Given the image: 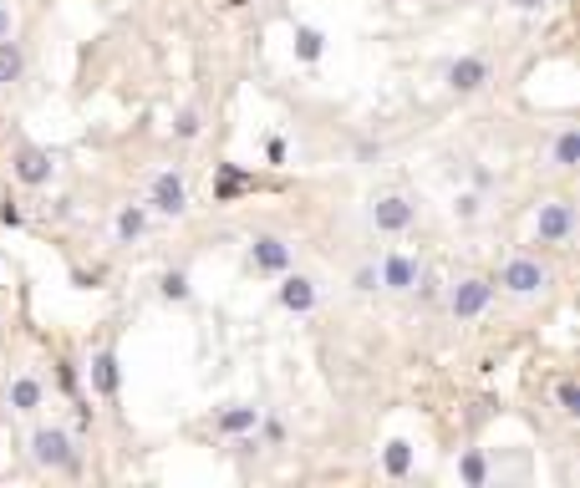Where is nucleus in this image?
<instances>
[{
  "instance_id": "obj_1",
  "label": "nucleus",
  "mask_w": 580,
  "mask_h": 488,
  "mask_svg": "<svg viewBox=\"0 0 580 488\" xmlns=\"http://www.w3.org/2000/svg\"><path fill=\"white\" fill-rule=\"evenodd\" d=\"M367 229L382 234V239H402V234L418 229V199L402 189H387L367 199Z\"/></svg>"
},
{
  "instance_id": "obj_2",
  "label": "nucleus",
  "mask_w": 580,
  "mask_h": 488,
  "mask_svg": "<svg viewBox=\"0 0 580 488\" xmlns=\"http://www.w3.org/2000/svg\"><path fill=\"white\" fill-rule=\"evenodd\" d=\"M31 463L46 468V473H77L82 468L77 437L66 433L62 423H36L31 427Z\"/></svg>"
},
{
  "instance_id": "obj_3",
  "label": "nucleus",
  "mask_w": 580,
  "mask_h": 488,
  "mask_svg": "<svg viewBox=\"0 0 580 488\" xmlns=\"http://www.w3.org/2000/svg\"><path fill=\"white\" fill-rule=\"evenodd\" d=\"M494 285H499L504 296H515V300H535V296H545V290L555 285V270L540 255H509L499 265V280Z\"/></svg>"
},
{
  "instance_id": "obj_4",
  "label": "nucleus",
  "mask_w": 580,
  "mask_h": 488,
  "mask_svg": "<svg viewBox=\"0 0 580 488\" xmlns=\"http://www.w3.org/2000/svg\"><path fill=\"white\" fill-rule=\"evenodd\" d=\"M443 300H448V316L458 326L478 321V316H489L494 306V280H484V275H464V280H453L448 290H443Z\"/></svg>"
},
{
  "instance_id": "obj_5",
  "label": "nucleus",
  "mask_w": 580,
  "mask_h": 488,
  "mask_svg": "<svg viewBox=\"0 0 580 488\" xmlns=\"http://www.w3.org/2000/svg\"><path fill=\"white\" fill-rule=\"evenodd\" d=\"M535 239L550 244V249H570V239H575V204L570 199H545L535 209Z\"/></svg>"
},
{
  "instance_id": "obj_6",
  "label": "nucleus",
  "mask_w": 580,
  "mask_h": 488,
  "mask_svg": "<svg viewBox=\"0 0 580 488\" xmlns=\"http://www.w3.org/2000/svg\"><path fill=\"white\" fill-rule=\"evenodd\" d=\"M245 265L255 275H265V280H275V275H285L290 265H296V249H290L285 234H255L250 249H245Z\"/></svg>"
},
{
  "instance_id": "obj_7",
  "label": "nucleus",
  "mask_w": 580,
  "mask_h": 488,
  "mask_svg": "<svg viewBox=\"0 0 580 488\" xmlns=\"http://www.w3.org/2000/svg\"><path fill=\"white\" fill-rule=\"evenodd\" d=\"M148 214H163V219L189 214V179H183L179 168L153 173V183H148Z\"/></svg>"
},
{
  "instance_id": "obj_8",
  "label": "nucleus",
  "mask_w": 580,
  "mask_h": 488,
  "mask_svg": "<svg viewBox=\"0 0 580 488\" xmlns=\"http://www.w3.org/2000/svg\"><path fill=\"white\" fill-rule=\"evenodd\" d=\"M418 275H423V259L408 255V249H387L377 259V285H382L387 296H413Z\"/></svg>"
},
{
  "instance_id": "obj_9",
  "label": "nucleus",
  "mask_w": 580,
  "mask_h": 488,
  "mask_svg": "<svg viewBox=\"0 0 580 488\" xmlns=\"http://www.w3.org/2000/svg\"><path fill=\"white\" fill-rule=\"evenodd\" d=\"M11 179L21 183V189H46V183L56 179V158L46 153V148H36V142H21L11 153Z\"/></svg>"
},
{
  "instance_id": "obj_10",
  "label": "nucleus",
  "mask_w": 580,
  "mask_h": 488,
  "mask_svg": "<svg viewBox=\"0 0 580 488\" xmlns=\"http://www.w3.org/2000/svg\"><path fill=\"white\" fill-rule=\"evenodd\" d=\"M443 82H448V92L453 97H478V92L494 82V66H489V56H453L448 62V72H443Z\"/></svg>"
},
{
  "instance_id": "obj_11",
  "label": "nucleus",
  "mask_w": 580,
  "mask_h": 488,
  "mask_svg": "<svg viewBox=\"0 0 580 488\" xmlns=\"http://www.w3.org/2000/svg\"><path fill=\"white\" fill-rule=\"evenodd\" d=\"M280 280V290H275V300H280L290 316H310L316 310V300H321V290H316V280L310 275H300V270H285V275H275Z\"/></svg>"
},
{
  "instance_id": "obj_12",
  "label": "nucleus",
  "mask_w": 580,
  "mask_h": 488,
  "mask_svg": "<svg viewBox=\"0 0 580 488\" xmlns=\"http://www.w3.org/2000/svg\"><path fill=\"white\" fill-rule=\"evenodd\" d=\"M5 402H11V412H21V417H36V412L46 407V382H41L36 372H15L11 386H5Z\"/></svg>"
},
{
  "instance_id": "obj_13",
  "label": "nucleus",
  "mask_w": 580,
  "mask_h": 488,
  "mask_svg": "<svg viewBox=\"0 0 580 488\" xmlns=\"http://www.w3.org/2000/svg\"><path fill=\"white\" fill-rule=\"evenodd\" d=\"M87 382H92V392L103 402H113L117 397V386H123V372H117V351L113 346H97L87 356Z\"/></svg>"
},
{
  "instance_id": "obj_14",
  "label": "nucleus",
  "mask_w": 580,
  "mask_h": 488,
  "mask_svg": "<svg viewBox=\"0 0 580 488\" xmlns=\"http://www.w3.org/2000/svg\"><path fill=\"white\" fill-rule=\"evenodd\" d=\"M260 427V407H250V402H234V407H224L220 417H214V433L220 437H245Z\"/></svg>"
},
{
  "instance_id": "obj_15",
  "label": "nucleus",
  "mask_w": 580,
  "mask_h": 488,
  "mask_svg": "<svg viewBox=\"0 0 580 488\" xmlns=\"http://www.w3.org/2000/svg\"><path fill=\"white\" fill-rule=\"evenodd\" d=\"M148 234V204H123L113 219V239L117 244H138Z\"/></svg>"
},
{
  "instance_id": "obj_16",
  "label": "nucleus",
  "mask_w": 580,
  "mask_h": 488,
  "mask_svg": "<svg viewBox=\"0 0 580 488\" xmlns=\"http://www.w3.org/2000/svg\"><path fill=\"white\" fill-rule=\"evenodd\" d=\"M26 66H31V56H26V46H21V41H15V36L0 41V87L26 82Z\"/></svg>"
},
{
  "instance_id": "obj_17",
  "label": "nucleus",
  "mask_w": 580,
  "mask_h": 488,
  "mask_svg": "<svg viewBox=\"0 0 580 488\" xmlns=\"http://www.w3.org/2000/svg\"><path fill=\"white\" fill-rule=\"evenodd\" d=\"M550 163H555V173H575V168H580V128H560V132H555Z\"/></svg>"
},
{
  "instance_id": "obj_18",
  "label": "nucleus",
  "mask_w": 580,
  "mask_h": 488,
  "mask_svg": "<svg viewBox=\"0 0 580 488\" xmlns=\"http://www.w3.org/2000/svg\"><path fill=\"white\" fill-rule=\"evenodd\" d=\"M413 458H418L413 443H408V437H392V443L382 448V473H387V478H398V483H402V478L413 473Z\"/></svg>"
},
{
  "instance_id": "obj_19",
  "label": "nucleus",
  "mask_w": 580,
  "mask_h": 488,
  "mask_svg": "<svg viewBox=\"0 0 580 488\" xmlns=\"http://www.w3.org/2000/svg\"><path fill=\"white\" fill-rule=\"evenodd\" d=\"M326 56V31L321 26H296V62L316 66Z\"/></svg>"
},
{
  "instance_id": "obj_20",
  "label": "nucleus",
  "mask_w": 580,
  "mask_h": 488,
  "mask_svg": "<svg viewBox=\"0 0 580 488\" xmlns=\"http://www.w3.org/2000/svg\"><path fill=\"white\" fill-rule=\"evenodd\" d=\"M158 296L168 300V306H189L193 300V285L183 270H163V280H158Z\"/></svg>"
},
{
  "instance_id": "obj_21",
  "label": "nucleus",
  "mask_w": 580,
  "mask_h": 488,
  "mask_svg": "<svg viewBox=\"0 0 580 488\" xmlns=\"http://www.w3.org/2000/svg\"><path fill=\"white\" fill-rule=\"evenodd\" d=\"M458 478H464L468 488H484V483H489V458H484V448H468L464 458H458Z\"/></svg>"
},
{
  "instance_id": "obj_22",
  "label": "nucleus",
  "mask_w": 580,
  "mask_h": 488,
  "mask_svg": "<svg viewBox=\"0 0 580 488\" xmlns=\"http://www.w3.org/2000/svg\"><path fill=\"white\" fill-rule=\"evenodd\" d=\"M199 132H204V107H199V102L179 107V117H173V138H179V142H193Z\"/></svg>"
},
{
  "instance_id": "obj_23",
  "label": "nucleus",
  "mask_w": 580,
  "mask_h": 488,
  "mask_svg": "<svg viewBox=\"0 0 580 488\" xmlns=\"http://www.w3.org/2000/svg\"><path fill=\"white\" fill-rule=\"evenodd\" d=\"M347 285H351V296H377V290H382V285H377V259H361V265H351Z\"/></svg>"
},
{
  "instance_id": "obj_24",
  "label": "nucleus",
  "mask_w": 580,
  "mask_h": 488,
  "mask_svg": "<svg viewBox=\"0 0 580 488\" xmlns=\"http://www.w3.org/2000/svg\"><path fill=\"white\" fill-rule=\"evenodd\" d=\"M555 407L565 412V417H580V386H575V376H560V382H555Z\"/></svg>"
},
{
  "instance_id": "obj_25",
  "label": "nucleus",
  "mask_w": 580,
  "mask_h": 488,
  "mask_svg": "<svg viewBox=\"0 0 580 488\" xmlns=\"http://www.w3.org/2000/svg\"><path fill=\"white\" fill-rule=\"evenodd\" d=\"M250 183H255V179H250V173H240V168H220V189H214V199H220V204H230L234 193L250 189Z\"/></svg>"
},
{
  "instance_id": "obj_26",
  "label": "nucleus",
  "mask_w": 580,
  "mask_h": 488,
  "mask_svg": "<svg viewBox=\"0 0 580 488\" xmlns=\"http://www.w3.org/2000/svg\"><path fill=\"white\" fill-rule=\"evenodd\" d=\"M484 214V193H458V199H453V219H458V224H474V219Z\"/></svg>"
},
{
  "instance_id": "obj_27",
  "label": "nucleus",
  "mask_w": 580,
  "mask_h": 488,
  "mask_svg": "<svg viewBox=\"0 0 580 488\" xmlns=\"http://www.w3.org/2000/svg\"><path fill=\"white\" fill-rule=\"evenodd\" d=\"M255 437H260V448H285V423H280V417H265V412H260Z\"/></svg>"
},
{
  "instance_id": "obj_28",
  "label": "nucleus",
  "mask_w": 580,
  "mask_h": 488,
  "mask_svg": "<svg viewBox=\"0 0 580 488\" xmlns=\"http://www.w3.org/2000/svg\"><path fill=\"white\" fill-rule=\"evenodd\" d=\"M0 224H5V229H21V224H26V209L15 204L11 193H5V199H0Z\"/></svg>"
},
{
  "instance_id": "obj_29",
  "label": "nucleus",
  "mask_w": 580,
  "mask_h": 488,
  "mask_svg": "<svg viewBox=\"0 0 580 488\" xmlns=\"http://www.w3.org/2000/svg\"><path fill=\"white\" fill-rule=\"evenodd\" d=\"M494 189V173L484 163H474V193H489Z\"/></svg>"
},
{
  "instance_id": "obj_30",
  "label": "nucleus",
  "mask_w": 580,
  "mask_h": 488,
  "mask_svg": "<svg viewBox=\"0 0 580 488\" xmlns=\"http://www.w3.org/2000/svg\"><path fill=\"white\" fill-rule=\"evenodd\" d=\"M5 36H15V11L0 0V41H5Z\"/></svg>"
},
{
  "instance_id": "obj_31",
  "label": "nucleus",
  "mask_w": 580,
  "mask_h": 488,
  "mask_svg": "<svg viewBox=\"0 0 580 488\" xmlns=\"http://www.w3.org/2000/svg\"><path fill=\"white\" fill-rule=\"evenodd\" d=\"M509 5H515L519 15H540L545 5H550V0H509Z\"/></svg>"
},
{
  "instance_id": "obj_32",
  "label": "nucleus",
  "mask_w": 580,
  "mask_h": 488,
  "mask_svg": "<svg viewBox=\"0 0 580 488\" xmlns=\"http://www.w3.org/2000/svg\"><path fill=\"white\" fill-rule=\"evenodd\" d=\"M265 158H270V163H285V138H270V142H265Z\"/></svg>"
},
{
  "instance_id": "obj_33",
  "label": "nucleus",
  "mask_w": 580,
  "mask_h": 488,
  "mask_svg": "<svg viewBox=\"0 0 580 488\" xmlns=\"http://www.w3.org/2000/svg\"><path fill=\"white\" fill-rule=\"evenodd\" d=\"M357 158H367V163H372V158H382V142H357Z\"/></svg>"
}]
</instances>
